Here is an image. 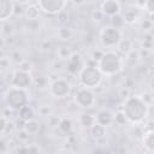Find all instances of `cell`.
<instances>
[{
  "label": "cell",
  "instance_id": "6da1fadb",
  "mask_svg": "<svg viewBox=\"0 0 154 154\" xmlns=\"http://www.w3.org/2000/svg\"><path fill=\"white\" fill-rule=\"evenodd\" d=\"M128 123L138 125L143 123L149 114V106L138 95H129L124 99L120 109Z\"/></svg>",
  "mask_w": 154,
  "mask_h": 154
},
{
  "label": "cell",
  "instance_id": "7a4b0ae2",
  "mask_svg": "<svg viewBox=\"0 0 154 154\" xmlns=\"http://www.w3.org/2000/svg\"><path fill=\"white\" fill-rule=\"evenodd\" d=\"M96 66L103 76L113 77L122 72L124 67V61L122 55L118 52L113 49H108V51H105L101 58L96 61Z\"/></svg>",
  "mask_w": 154,
  "mask_h": 154
},
{
  "label": "cell",
  "instance_id": "3957f363",
  "mask_svg": "<svg viewBox=\"0 0 154 154\" xmlns=\"http://www.w3.org/2000/svg\"><path fill=\"white\" fill-rule=\"evenodd\" d=\"M4 100H5L7 108H10L12 111H18L20 107L29 103L30 95L26 89L11 85L6 89V91L4 94Z\"/></svg>",
  "mask_w": 154,
  "mask_h": 154
},
{
  "label": "cell",
  "instance_id": "277c9868",
  "mask_svg": "<svg viewBox=\"0 0 154 154\" xmlns=\"http://www.w3.org/2000/svg\"><path fill=\"white\" fill-rule=\"evenodd\" d=\"M77 76H78L79 84L82 87H85L93 90L99 88L103 81V75L100 72L96 65H84Z\"/></svg>",
  "mask_w": 154,
  "mask_h": 154
},
{
  "label": "cell",
  "instance_id": "5b68a950",
  "mask_svg": "<svg viewBox=\"0 0 154 154\" xmlns=\"http://www.w3.org/2000/svg\"><path fill=\"white\" fill-rule=\"evenodd\" d=\"M123 37L124 36H123L122 30L112 25L103 26L99 34L100 45L106 49H114Z\"/></svg>",
  "mask_w": 154,
  "mask_h": 154
},
{
  "label": "cell",
  "instance_id": "8992f818",
  "mask_svg": "<svg viewBox=\"0 0 154 154\" xmlns=\"http://www.w3.org/2000/svg\"><path fill=\"white\" fill-rule=\"evenodd\" d=\"M73 103L79 108H91L96 102V95L93 89L81 87L73 94Z\"/></svg>",
  "mask_w": 154,
  "mask_h": 154
},
{
  "label": "cell",
  "instance_id": "52a82bcc",
  "mask_svg": "<svg viewBox=\"0 0 154 154\" xmlns=\"http://www.w3.org/2000/svg\"><path fill=\"white\" fill-rule=\"evenodd\" d=\"M49 93L55 99H65L71 94V84L67 79L58 77L49 83Z\"/></svg>",
  "mask_w": 154,
  "mask_h": 154
},
{
  "label": "cell",
  "instance_id": "ba28073f",
  "mask_svg": "<svg viewBox=\"0 0 154 154\" xmlns=\"http://www.w3.org/2000/svg\"><path fill=\"white\" fill-rule=\"evenodd\" d=\"M40 10L46 14L57 16L59 12L65 10L67 0H36Z\"/></svg>",
  "mask_w": 154,
  "mask_h": 154
},
{
  "label": "cell",
  "instance_id": "9c48e42d",
  "mask_svg": "<svg viewBox=\"0 0 154 154\" xmlns=\"http://www.w3.org/2000/svg\"><path fill=\"white\" fill-rule=\"evenodd\" d=\"M34 82V78L31 76V72H26L23 70H14L12 73V79H11V85L18 87V88H24L28 89Z\"/></svg>",
  "mask_w": 154,
  "mask_h": 154
},
{
  "label": "cell",
  "instance_id": "30bf717a",
  "mask_svg": "<svg viewBox=\"0 0 154 154\" xmlns=\"http://www.w3.org/2000/svg\"><path fill=\"white\" fill-rule=\"evenodd\" d=\"M84 65H85V63H84V58L82 57V54L77 53V52H72V54L66 60L65 67H66V71L69 75L77 76Z\"/></svg>",
  "mask_w": 154,
  "mask_h": 154
},
{
  "label": "cell",
  "instance_id": "8fae6325",
  "mask_svg": "<svg viewBox=\"0 0 154 154\" xmlns=\"http://www.w3.org/2000/svg\"><path fill=\"white\" fill-rule=\"evenodd\" d=\"M100 11L105 17H113L122 13V5L118 0H103L100 5Z\"/></svg>",
  "mask_w": 154,
  "mask_h": 154
},
{
  "label": "cell",
  "instance_id": "7c38bea8",
  "mask_svg": "<svg viewBox=\"0 0 154 154\" xmlns=\"http://www.w3.org/2000/svg\"><path fill=\"white\" fill-rule=\"evenodd\" d=\"M95 123H99L106 128L114 124V113L108 108H101L95 114Z\"/></svg>",
  "mask_w": 154,
  "mask_h": 154
},
{
  "label": "cell",
  "instance_id": "4fadbf2b",
  "mask_svg": "<svg viewBox=\"0 0 154 154\" xmlns=\"http://www.w3.org/2000/svg\"><path fill=\"white\" fill-rule=\"evenodd\" d=\"M14 13L13 0H0V22H7Z\"/></svg>",
  "mask_w": 154,
  "mask_h": 154
},
{
  "label": "cell",
  "instance_id": "5bb4252c",
  "mask_svg": "<svg viewBox=\"0 0 154 154\" xmlns=\"http://www.w3.org/2000/svg\"><path fill=\"white\" fill-rule=\"evenodd\" d=\"M89 134L90 136L95 140V141H100L102 138L106 137L107 135V128L99 124V123H94L90 128H89Z\"/></svg>",
  "mask_w": 154,
  "mask_h": 154
},
{
  "label": "cell",
  "instance_id": "9a60e30c",
  "mask_svg": "<svg viewBox=\"0 0 154 154\" xmlns=\"http://www.w3.org/2000/svg\"><path fill=\"white\" fill-rule=\"evenodd\" d=\"M142 147L149 154H152L154 152V131L152 129L144 131V134L142 136Z\"/></svg>",
  "mask_w": 154,
  "mask_h": 154
},
{
  "label": "cell",
  "instance_id": "2e32d148",
  "mask_svg": "<svg viewBox=\"0 0 154 154\" xmlns=\"http://www.w3.org/2000/svg\"><path fill=\"white\" fill-rule=\"evenodd\" d=\"M116 48H117V52H118L120 55L128 57V55L134 51V42H132V40H130V38H124V37H123Z\"/></svg>",
  "mask_w": 154,
  "mask_h": 154
},
{
  "label": "cell",
  "instance_id": "e0dca14e",
  "mask_svg": "<svg viewBox=\"0 0 154 154\" xmlns=\"http://www.w3.org/2000/svg\"><path fill=\"white\" fill-rule=\"evenodd\" d=\"M123 19H124L125 24H135L140 19V10H138V7H129L124 12Z\"/></svg>",
  "mask_w": 154,
  "mask_h": 154
},
{
  "label": "cell",
  "instance_id": "ac0fdd59",
  "mask_svg": "<svg viewBox=\"0 0 154 154\" xmlns=\"http://www.w3.org/2000/svg\"><path fill=\"white\" fill-rule=\"evenodd\" d=\"M17 112H18V118L22 122H26V120H30V119L35 118V109H34V107L30 103L24 105Z\"/></svg>",
  "mask_w": 154,
  "mask_h": 154
},
{
  "label": "cell",
  "instance_id": "d6986e66",
  "mask_svg": "<svg viewBox=\"0 0 154 154\" xmlns=\"http://www.w3.org/2000/svg\"><path fill=\"white\" fill-rule=\"evenodd\" d=\"M57 126L64 135H70L73 130V122L70 117H63V118H59Z\"/></svg>",
  "mask_w": 154,
  "mask_h": 154
},
{
  "label": "cell",
  "instance_id": "ffe728a7",
  "mask_svg": "<svg viewBox=\"0 0 154 154\" xmlns=\"http://www.w3.org/2000/svg\"><path fill=\"white\" fill-rule=\"evenodd\" d=\"M40 7L35 4H31V5H28L24 10V17L28 19V20H37L40 18Z\"/></svg>",
  "mask_w": 154,
  "mask_h": 154
},
{
  "label": "cell",
  "instance_id": "44dd1931",
  "mask_svg": "<svg viewBox=\"0 0 154 154\" xmlns=\"http://www.w3.org/2000/svg\"><path fill=\"white\" fill-rule=\"evenodd\" d=\"M23 129H24L30 136H31V135H36V134H38V131H40V129H41V124H40L38 120H36L35 118H32V119H30V120L24 122Z\"/></svg>",
  "mask_w": 154,
  "mask_h": 154
},
{
  "label": "cell",
  "instance_id": "7402d4cb",
  "mask_svg": "<svg viewBox=\"0 0 154 154\" xmlns=\"http://www.w3.org/2000/svg\"><path fill=\"white\" fill-rule=\"evenodd\" d=\"M72 29L69 28V26H60L58 30H57V37L61 41H69L72 38Z\"/></svg>",
  "mask_w": 154,
  "mask_h": 154
},
{
  "label": "cell",
  "instance_id": "603a6c76",
  "mask_svg": "<svg viewBox=\"0 0 154 154\" xmlns=\"http://www.w3.org/2000/svg\"><path fill=\"white\" fill-rule=\"evenodd\" d=\"M94 123H95V114H91V113H83V114H81L79 124L83 128H88L89 129Z\"/></svg>",
  "mask_w": 154,
  "mask_h": 154
},
{
  "label": "cell",
  "instance_id": "cb8c5ba5",
  "mask_svg": "<svg viewBox=\"0 0 154 154\" xmlns=\"http://www.w3.org/2000/svg\"><path fill=\"white\" fill-rule=\"evenodd\" d=\"M37 112H38V114H40L41 117L48 118V117H51V116H52V113H53V109H52V107H51L49 105H47V103H43V105H40V106H38V108H37Z\"/></svg>",
  "mask_w": 154,
  "mask_h": 154
},
{
  "label": "cell",
  "instance_id": "d4e9b609",
  "mask_svg": "<svg viewBox=\"0 0 154 154\" xmlns=\"http://www.w3.org/2000/svg\"><path fill=\"white\" fill-rule=\"evenodd\" d=\"M57 54H58V57H59L61 60H67L69 57L72 54V51H71L69 47L63 46V47H60V48L57 51Z\"/></svg>",
  "mask_w": 154,
  "mask_h": 154
},
{
  "label": "cell",
  "instance_id": "484cf974",
  "mask_svg": "<svg viewBox=\"0 0 154 154\" xmlns=\"http://www.w3.org/2000/svg\"><path fill=\"white\" fill-rule=\"evenodd\" d=\"M124 19H123V16L119 13V14H116L113 17H111V25L112 26H116L118 29H120L123 25H124Z\"/></svg>",
  "mask_w": 154,
  "mask_h": 154
},
{
  "label": "cell",
  "instance_id": "4316f807",
  "mask_svg": "<svg viewBox=\"0 0 154 154\" xmlns=\"http://www.w3.org/2000/svg\"><path fill=\"white\" fill-rule=\"evenodd\" d=\"M143 8L149 14V17H152L153 13H154V0H144Z\"/></svg>",
  "mask_w": 154,
  "mask_h": 154
},
{
  "label": "cell",
  "instance_id": "83f0119b",
  "mask_svg": "<svg viewBox=\"0 0 154 154\" xmlns=\"http://www.w3.org/2000/svg\"><path fill=\"white\" fill-rule=\"evenodd\" d=\"M114 123H116L117 125H120V126L124 125L125 123H128L122 111H119V112H117V113L114 114Z\"/></svg>",
  "mask_w": 154,
  "mask_h": 154
},
{
  "label": "cell",
  "instance_id": "f1b7e54d",
  "mask_svg": "<svg viewBox=\"0 0 154 154\" xmlns=\"http://www.w3.org/2000/svg\"><path fill=\"white\" fill-rule=\"evenodd\" d=\"M7 118L4 114H0V135L6 132V128H7Z\"/></svg>",
  "mask_w": 154,
  "mask_h": 154
},
{
  "label": "cell",
  "instance_id": "f546056e",
  "mask_svg": "<svg viewBox=\"0 0 154 154\" xmlns=\"http://www.w3.org/2000/svg\"><path fill=\"white\" fill-rule=\"evenodd\" d=\"M18 69L23 70V71H26V72H31V64L29 61H26V60H22L18 64Z\"/></svg>",
  "mask_w": 154,
  "mask_h": 154
},
{
  "label": "cell",
  "instance_id": "4dcf8cb0",
  "mask_svg": "<svg viewBox=\"0 0 154 154\" xmlns=\"http://www.w3.org/2000/svg\"><path fill=\"white\" fill-rule=\"evenodd\" d=\"M57 16H58V20H59L61 24H65V23H67V22H69V14L66 13V11H65V10H63L61 12H59Z\"/></svg>",
  "mask_w": 154,
  "mask_h": 154
},
{
  "label": "cell",
  "instance_id": "1f68e13d",
  "mask_svg": "<svg viewBox=\"0 0 154 154\" xmlns=\"http://www.w3.org/2000/svg\"><path fill=\"white\" fill-rule=\"evenodd\" d=\"M141 97H142V100H143L149 107L152 106V103H153V96H152V94H150L149 91H144Z\"/></svg>",
  "mask_w": 154,
  "mask_h": 154
},
{
  "label": "cell",
  "instance_id": "d6a6232c",
  "mask_svg": "<svg viewBox=\"0 0 154 154\" xmlns=\"http://www.w3.org/2000/svg\"><path fill=\"white\" fill-rule=\"evenodd\" d=\"M18 140L19 141H22V142H26L28 140H29V137H30V135L24 130V129H22L20 131H18Z\"/></svg>",
  "mask_w": 154,
  "mask_h": 154
},
{
  "label": "cell",
  "instance_id": "836d02e7",
  "mask_svg": "<svg viewBox=\"0 0 154 154\" xmlns=\"http://www.w3.org/2000/svg\"><path fill=\"white\" fill-rule=\"evenodd\" d=\"M141 26H142V29H143L144 31L150 30L152 26H153V22H152V19H144V20H142V22H141Z\"/></svg>",
  "mask_w": 154,
  "mask_h": 154
},
{
  "label": "cell",
  "instance_id": "e575fe53",
  "mask_svg": "<svg viewBox=\"0 0 154 154\" xmlns=\"http://www.w3.org/2000/svg\"><path fill=\"white\" fill-rule=\"evenodd\" d=\"M103 54V51H101V49H95V51H93L91 52V59L94 60V61H97L100 58H101V55Z\"/></svg>",
  "mask_w": 154,
  "mask_h": 154
},
{
  "label": "cell",
  "instance_id": "d590c367",
  "mask_svg": "<svg viewBox=\"0 0 154 154\" xmlns=\"http://www.w3.org/2000/svg\"><path fill=\"white\" fill-rule=\"evenodd\" d=\"M143 5H144V0H136V7L143 8Z\"/></svg>",
  "mask_w": 154,
  "mask_h": 154
},
{
  "label": "cell",
  "instance_id": "8d00e7d4",
  "mask_svg": "<svg viewBox=\"0 0 154 154\" xmlns=\"http://www.w3.org/2000/svg\"><path fill=\"white\" fill-rule=\"evenodd\" d=\"M18 5H25V4H28L30 0H14Z\"/></svg>",
  "mask_w": 154,
  "mask_h": 154
},
{
  "label": "cell",
  "instance_id": "74e56055",
  "mask_svg": "<svg viewBox=\"0 0 154 154\" xmlns=\"http://www.w3.org/2000/svg\"><path fill=\"white\" fill-rule=\"evenodd\" d=\"M72 2H73L75 5H82V4L84 2V0H72Z\"/></svg>",
  "mask_w": 154,
  "mask_h": 154
},
{
  "label": "cell",
  "instance_id": "f35d334b",
  "mask_svg": "<svg viewBox=\"0 0 154 154\" xmlns=\"http://www.w3.org/2000/svg\"><path fill=\"white\" fill-rule=\"evenodd\" d=\"M0 78H1V71H0Z\"/></svg>",
  "mask_w": 154,
  "mask_h": 154
},
{
  "label": "cell",
  "instance_id": "ab89813d",
  "mask_svg": "<svg viewBox=\"0 0 154 154\" xmlns=\"http://www.w3.org/2000/svg\"><path fill=\"white\" fill-rule=\"evenodd\" d=\"M118 1H119V0H118Z\"/></svg>",
  "mask_w": 154,
  "mask_h": 154
}]
</instances>
